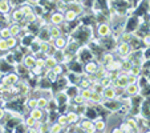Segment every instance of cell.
<instances>
[{"mask_svg": "<svg viewBox=\"0 0 150 133\" xmlns=\"http://www.w3.org/2000/svg\"><path fill=\"white\" fill-rule=\"evenodd\" d=\"M112 33H113V28H112L110 23L104 21V23H100L97 26V35L101 39H106V37L112 36Z\"/></svg>", "mask_w": 150, "mask_h": 133, "instance_id": "cell-1", "label": "cell"}, {"mask_svg": "<svg viewBox=\"0 0 150 133\" xmlns=\"http://www.w3.org/2000/svg\"><path fill=\"white\" fill-rule=\"evenodd\" d=\"M117 52L121 57H129L132 53H133V48H132L130 43L126 41H120L118 46H117Z\"/></svg>", "mask_w": 150, "mask_h": 133, "instance_id": "cell-2", "label": "cell"}, {"mask_svg": "<svg viewBox=\"0 0 150 133\" xmlns=\"http://www.w3.org/2000/svg\"><path fill=\"white\" fill-rule=\"evenodd\" d=\"M65 23V19H64V14L60 11H54L49 16V24L52 26H62V24Z\"/></svg>", "mask_w": 150, "mask_h": 133, "instance_id": "cell-3", "label": "cell"}, {"mask_svg": "<svg viewBox=\"0 0 150 133\" xmlns=\"http://www.w3.org/2000/svg\"><path fill=\"white\" fill-rule=\"evenodd\" d=\"M124 91H125V96L136 97L141 93V88H139L138 84H127L126 87L124 88Z\"/></svg>", "mask_w": 150, "mask_h": 133, "instance_id": "cell-4", "label": "cell"}, {"mask_svg": "<svg viewBox=\"0 0 150 133\" xmlns=\"http://www.w3.org/2000/svg\"><path fill=\"white\" fill-rule=\"evenodd\" d=\"M98 63L97 61H93V60H89V61H86L84 64V72L85 75H88V76H92V75H94L97 72V69H98Z\"/></svg>", "mask_w": 150, "mask_h": 133, "instance_id": "cell-5", "label": "cell"}, {"mask_svg": "<svg viewBox=\"0 0 150 133\" xmlns=\"http://www.w3.org/2000/svg\"><path fill=\"white\" fill-rule=\"evenodd\" d=\"M102 97L104 100H116L117 99V93H116V88L109 85V87L102 88Z\"/></svg>", "mask_w": 150, "mask_h": 133, "instance_id": "cell-6", "label": "cell"}, {"mask_svg": "<svg viewBox=\"0 0 150 133\" xmlns=\"http://www.w3.org/2000/svg\"><path fill=\"white\" fill-rule=\"evenodd\" d=\"M28 115L31 117H33L36 121H40V120L45 119V110L41 109V108H39V107L33 108V109H29V113Z\"/></svg>", "mask_w": 150, "mask_h": 133, "instance_id": "cell-7", "label": "cell"}, {"mask_svg": "<svg viewBox=\"0 0 150 133\" xmlns=\"http://www.w3.org/2000/svg\"><path fill=\"white\" fill-rule=\"evenodd\" d=\"M80 125H81L82 130L84 132H94V122L92 121L91 119H85V117H82L81 120H80Z\"/></svg>", "mask_w": 150, "mask_h": 133, "instance_id": "cell-8", "label": "cell"}, {"mask_svg": "<svg viewBox=\"0 0 150 133\" xmlns=\"http://www.w3.org/2000/svg\"><path fill=\"white\" fill-rule=\"evenodd\" d=\"M68 43H69V40H68V37L67 36H59V37H56L54 39V41H53V44H54V47H56L57 49H67V47H68Z\"/></svg>", "mask_w": 150, "mask_h": 133, "instance_id": "cell-9", "label": "cell"}, {"mask_svg": "<svg viewBox=\"0 0 150 133\" xmlns=\"http://www.w3.org/2000/svg\"><path fill=\"white\" fill-rule=\"evenodd\" d=\"M65 115H67V119H68L69 124H76V122H80V120H81V115L79 112H76L74 109L67 112Z\"/></svg>", "mask_w": 150, "mask_h": 133, "instance_id": "cell-10", "label": "cell"}, {"mask_svg": "<svg viewBox=\"0 0 150 133\" xmlns=\"http://www.w3.org/2000/svg\"><path fill=\"white\" fill-rule=\"evenodd\" d=\"M11 20H12V23H21L24 20V14L21 12V9L20 8L12 9L11 11Z\"/></svg>", "mask_w": 150, "mask_h": 133, "instance_id": "cell-11", "label": "cell"}, {"mask_svg": "<svg viewBox=\"0 0 150 133\" xmlns=\"http://www.w3.org/2000/svg\"><path fill=\"white\" fill-rule=\"evenodd\" d=\"M77 17H79V15H77L73 9L67 8L65 11H64V19H65L67 23H74L77 20Z\"/></svg>", "mask_w": 150, "mask_h": 133, "instance_id": "cell-12", "label": "cell"}, {"mask_svg": "<svg viewBox=\"0 0 150 133\" xmlns=\"http://www.w3.org/2000/svg\"><path fill=\"white\" fill-rule=\"evenodd\" d=\"M21 63H23L28 69H31L32 67H35V64H36V55H25Z\"/></svg>", "mask_w": 150, "mask_h": 133, "instance_id": "cell-13", "label": "cell"}, {"mask_svg": "<svg viewBox=\"0 0 150 133\" xmlns=\"http://www.w3.org/2000/svg\"><path fill=\"white\" fill-rule=\"evenodd\" d=\"M93 122H94V132H105L106 128H108L106 122H105L101 117H97L96 121H93Z\"/></svg>", "mask_w": 150, "mask_h": 133, "instance_id": "cell-14", "label": "cell"}, {"mask_svg": "<svg viewBox=\"0 0 150 133\" xmlns=\"http://www.w3.org/2000/svg\"><path fill=\"white\" fill-rule=\"evenodd\" d=\"M12 11V4L9 0H1L0 1V15L9 14Z\"/></svg>", "mask_w": 150, "mask_h": 133, "instance_id": "cell-15", "label": "cell"}, {"mask_svg": "<svg viewBox=\"0 0 150 133\" xmlns=\"http://www.w3.org/2000/svg\"><path fill=\"white\" fill-rule=\"evenodd\" d=\"M8 27H9V31H11V36L17 37L19 35H21L23 28H21V24L20 23H12V24H9Z\"/></svg>", "mask_w": 150, "mask_h": 133, "instance_id": "cell-16", "label": "cell"}, {"mask_svg": "<svg viewBox=\"0 0 150 133\" xmlns=\"http://www.w3.org/2000/svg\"><path fill=\"white\" fill-rule=\"evenodd\" d=\"M125 122L133 129V132H138L139 130V124H138V121H137V117H126Z\"/></svg>", "mask_w": 150, "mask_h": 133, "instance_id": "cell-17", "label": "cell"}, {"mask_svg": "<svg viewBox=\"0 0 150 133\" xmlns=\"http://www.w3.org/2000/svg\"><path fill=\"white\" fill-rule=\"evenodd\" d=\"M116 59V57H114V53L113 52H104V53H102V57H101V63H100V64H104V65H106V64H109V63H112L113 61V60Z\"/></svg>", "mask_w": 150, "mask_h": 133, "instance_id": "cell-18", "label": "cell"}, {"mask_svg": "<svg viewBox=\"0 0 150 133\" xmlns=\"http://www.w3.org/2000/svg\"><path fill=\"white\" fill-rule=\"evenodd\" d=\"M48 28H49V36H51L52 39H56V37H59L62 35V32H61V29L59 28V26H52V24H49Z\"/></svg>", "mask_w": 150, "mask_h": 133, "instance_id": "cell-19", "label": "cell"}, {"mask_svg": "<svg viewBox=\"0 0 150 133\" xmlns=\"http://www.w3.org/2000/svg\"><path fill=\"white\" fill-rule=\"evenodd\" d=\"M56 64H59V61L56 60V57H54L53 55L45 56V69H52Z\"/></svg>", "mask_w": 150, "mask_h": 133, "instance_id": "cell-20", "label": "cell"}, {"mask_svg": "<svg viewBox=\"0 0 150 133\" xmlns=\"http://www.w3.org/2000/svg\"><path fill=\"white\" fill-rule=\"evenodd\" d=\"M65 130V128L62 127L60 122H51V125H49V132L51 133H61Z\"/></svg>", "mask_w": 150, "mask_h": 133, "instance_id": "cell-21", "label": "cell"}, {"mask_svg": "<svg viewBox=\"0 0 150 133\" xmlns=\"http://www.w3.org/2000/svg\"><path fill=\"white\" fill-rule=\"evenodd\" d=\"M48 102H49V99L47 96H40L37 97V107L41 108V109L47 110V108H48Z\"/></svg>", "mask_w": 150, "mask_h": 133, "instance_id": "cell-22", "label": "cell"}, {"mask_svg": "<svg viewBox=\"0 0 150 133\" xmlns=\"http://www.w3.org/2000/svg\"><path fill=\"white\" fill-rule=\"evenodd\" d=\"M92 92H93V89L89 87V88H82V89H80L79 93L84 97L85 101H89V99H91V96H92Z\"/></svg>", "mask_w": 150, "mask_h": 133, "instance_id": "cell-23", "label": "cell"}, {"mask_svg": "<svg viewBox=\"0 0 150 133\" xmlns=\"http://www.w3.org/2000/svg\"><path fill=\"white\" fill-rule=\"evenodd\" d=\"M20 9H21V12L24 14V16H27V15H31V14H33V7L31 6V4H28V3H24V4H21V6L19 7Z\"/></svg>", "mask_w": 150, "mask_h": 133, "instance_id": "cell-24", "label": "cell"}, {"mask_svg": "<svg viewBox=\"0 0 150 133\" xmlns=\"http://www.w3.org/2000/svg\"><path fill=\"white\" fill-rule=\"evenodd\" d=\"M98 84L101 85L102 88L109 87V85H112V80H110V77H109L108 75H105V76H102L101 79L98 80Z\"/></svg>", "mask_w": 150, "mask_h": 133, "instance_id": "cell-25", "label": "cell"}, {"mask_svg": "<svg viewBox=\"0 0 150 133\" xmlns=\"http://www.w3.org/2000/svg\"><path fill=\"white\" fill-rule=\"evenodd\" d=\"M8 51H9V47H8V44H7V40L0 37V53L6 55Z\"/></svg>", "mask_w": 150, "mask_h": 133, "instance_id": "cell-26", "label": "cell"}, {"mask_svg": "<svg viewBox=\"0 0 150 133\" xmlns=\"http://www.w3.org/2000/svg\"><path fill=\"white\" fill-rule=\"evenodd\" d=\"M11 36V31H9V27L8 26H4L0 28V37L1 39H8Z\"/></svg>", "mask_w": 150, "mask_h": 133, "instance_id": "cell-27", "label": "cell"}, {"mask_svg": "<svg viewBox=\"0 0 150 133\" xmlns=\"http://www.w3.org/2000/svg\"><path fill=\"white\" fill-rule=\"evenodd\" d=\"M7 40V44H8V47H9V49H13V48H16L17 47V37H15V36H9L8 39H6Z\"/></svg>", "mask_w": 150, "mask_h": 133, "instance_id": "cell-28", "label": "cell"}, {"mask_svg": "<svg viewBox=\"0 0 150 133\" xmlns=\"http://www.w3.org/2000/svg\"><path fill=\"white\" fill-rule=\"evenodd\" d=\"M72 100H73V102H74V105H82V104H85V99L81 96L80 93H77V95H74L73 97H72Z\"/></svg>", "mask_w": 150, "mask_h": 133, "instance_id": "cell-29", "label": "cell"}, {"mask_svg": "<svg viewBox=\"0 0 150 133\" xmlns=\"http://www.w3.org/2000/svg\"><path fill=\"white\" fill-rule=\"evenodd\" d=\"M52 71L54 72V73L57 75V76H61L62 73H64V64H61V63H59V64H56L52 68Z\"/></svg>", "mask_w": 150, "mask_h": 133, "instance_id": "cell-30", "label": "cell"}, {"mask_svg": "<svg viewBox=\"0 0 150 133\" xmlns=\"http://www.w3.org/2000/svg\"><path fill=\"white\" fill-rule=\"evenodd\" d=\"M57 122H60L64 128H67L69 125L68 119H67V115H59V116H57Z\"/></svg>", "mask_w": 150, "mask_h": 133, "instance_id": "cell-31", "label": "cell"}, {"mask_svg": "<svg viewBox=\"0 0 150 133\" xmlns=\"http://www.w3.org/2000/svg\"><path fill=\"white\" fill-rule=\"evenodd\" d=\"M35 124H36V120L33 119V117H31L28 115V116L25 117V120H24V125H25L27 128H33Z\"/></svg>", "mask_w": 150, "mask_h": 133, "instance_id": "cell-32", "label": "cell"}, {"mask_svg": "<svg viewBox=\"0 0 150 133\" xmlns=\"http://www.w3.org/2000/svg\"><path fill=\"white\" fill-rule=\"evenodd\" d=\"M27 108H28V110L29 109H33V108H36L37 107V99H35V97H29L28 100H27Z\"/></svg>", "mask_w": 150, "mask_h": 133, "instance_id": "cell-33", "label": "cell"}, {"mask_svg": "<svg viewBox=\"0 0 150 133\" xmlns=\"http://www.w3.org/2000/svg\"><path fill=\"white\" fill-rule=\"evenodd\" d=\"M33 12L36 14L37 17H42V15H44V7H40L39 4H37V6L33 7Z\"/></svg>", "mask_w": 150, "mask_h": 133, "instance_id": "cell-34", "label": "cell"}, {"mask_svg": "<svg viewBox=\"0 0 150 133\" xmlns=\"http://www.w3.org/2000/svg\"><path fill=\"white\" fill-rule=\"evenodd\" d=\"M120 132H122V133H126V132H133V129H132L129 125L126 124V122H122L121 125H120Z\"/></svg>", "mask_w": 150, "mask_h": 133, "instance_id": "cell-35", "label": "cell"}, {"mask_svg": "<svg viewBox=\"0 0 150 133\" xmlns=\"http://www.w3.org/2000/svg\"><path fill=\"white\" fill-rule=\"evenodd\" d=\"M40 68H45V57H37L36 56V64Z\"/></svg>", "mask_w": 150, "mask_h": 133, "instance_id": "cell-36", "label": "cell"}, {"mask_svg": "<svg viewBox=\"0 0 150 133\" xmlns=\"http://www.w3.org/2000/svg\"><path fill=\"white\" fill-rule=\"evenodd\" d=\"M142 44H144V47L146 48V47H150V33H146L144 37H142Z\"/></svg>", "mask_w": 150, "mask_h": 133, "instance_id": "cell-37", "label": "cell"}, {"mask_svg": "<svg viewBox=\"0 0 150 133\" xmlns=\"http://www.w3.org/2000/svg\"><path fill=\"white\" fill-rule=\"evenodd\" d=\"M138 79H139V77L134 76V75H129V73H127V81H129V84H138Z\"/></svg>", "mask_w": 150, "mask_h": 133, "instance_id": "cell-38", "label": "cell"}, {"mask_svg": "<svg viewBox=\"0 0 150 133\" xmlns=\"http://www.w3.org/2000/svg\"><path fill=\"white\" fill-rule=\"evenodd\" d=\"M40 1H41V0H25V3L31 4L32 7H35V6H37V4H40Z\"/></svg>", "mask_w": 150, "mask_h": 133, "instance_id": "cell-39", "label": "cell"}, {"mask_svg": "<svg viewBox=\"0 0 150 133\" xmlns=\"http://www.w3.org/2000/svg\"><path fill=\"white\" fill-rule=\"evenodd\" d=\"M4 115H6V109H4L3 105H0V121L4 119Z\"/></svg>", "mask_w": 150, "mask_h": 133, "instance_id": "cell-40", "label": "cell"}, {"mask_svg": "<svg viewBox=\"0 0 150 133\" xmlns=\"http://www.w3.org/2000/svg\"><path fill=\"white\" fill-rule=\"evenodd\" d=\"M0 1H1V0H0Z\"/></svg>", "mask_w": 150, "mask_h": 133, "instance_id": "cell-41", "label": "cell"}]
</instances>
